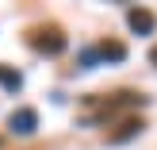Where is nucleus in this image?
Masks as SVG:
<instances>
[{
    "instance_id": "obj_2",
    "label": "nucleus",
    "mask_w": 157,
    "mask_h": 150,
    "mask_svg": "<svg viewBox=\"0 0 157 150\" xmlns=\"http://www.w3.org/2000/svg\"><path fill=\"white\" fill-rule=\"evenodd\" d=\"M127 27L134 31V35H153L157 19H153L150 8H130V12H127Z\"/></svg>"
},
{
    "instance_id": "obj_5",
    "label": "nucleus",
    "mask_w": 157,
    "mask_h": 150,
    "mask_svg": "<svg viewBox=\"0 0 157 150\" xmlns=\"http://www.w3.org/2000/svg\"><path fill=\"white\" fill-rule=\"evenodd\" d=\"M134 131H142V123H134V120H127V123H123V131H119V135H115V143H127V139L134 135Z\"/></svg>"
},
{
    "instance_id": "obj_6",
    "label": "nucleus",
    "mask_w": 157,
    "mask_h": 150,
    "mask_svg": "<svg viewBox=\"0 0 157 150\" xmlns=\"http://www.w3.org/2000/svg\"><path fill=\"white\" fill-rule=\"evenodd\" d=\"M150 58H153V62H157V46H153V54H150Z\"/></svg>"
},
{
    "instance_id": "obj_4",
    "label": "nucleus",
    "mask_w": 157,
    "mask_h": 150,
    "mask_svg": "<svg viewBox=\"0 0 157 150\" xmlns=\"http://www.w3.org/2000/svg\"><path fill=\"white\" fill-rule=\"evenodd\" d=\"M0 85H4V89H12V92H15V89H19L23 81H19V73H12V69H4V66H0Z\"/></svg>"
},
{
    "instance_id": "obj_3",
    "label": "nucleus",
    "mask_w": 157,
    "mask_h": 150,
    "mask_svg": "<svg viewBox=\"0 0 157 150\" xmlns=\"http://www.w3.org/2000/svg\"><path fill=\"white\" fill-rule=\"evenodd\" d=\"M35 46H38V50H46V54H61V50H65V35H61V31H35Z\"/></svg>"
},
{
    "instance_id": "obj_1",
    "label": "nucleus",
    "mask_w": 157,
    "mask_h": 150,
    "mask_svg": "<svg viewBox=\"0 0 157 150\" xmlns=\"http://www.w3.org/2000/svg\"><path fill=\"white\" fill-rule=\"evenodd\" d=\"M8 127H12L15 135H35V127H38V112H35V108H15L12 120H8Z\"/></svg>"
}]
</instances>
